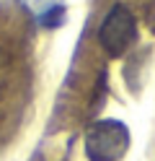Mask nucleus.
<instances>
[{
  "label": "nucleus",
  "instance_id": "nucleus-2",
  "mask_svg": "<svg viewBox=\"0 0 155 161\" xmlns=\"http://www.w3.org/2000/svg\"><path fill=\"white\" fill-rule=\"evenodd\" d=\"M134 36H137V21L127 5L116 3L106 13V18L101 21L98 29V42L103 47V52L109 57H121L132 47Z\"/></svg>",
  "mask_w": 155,
  "mask_h": 161
},
{
  "label": "nucleus",
  "instance_id": "nucleus-1",
  "mask_svg": "<svg viewBox=\"0 0 155 161\" xmlns=\"http://www.w3.org/2000/svg\"><path fill=\"white\" fill-rule=\"evenodd\" d=\"M129 148V130L119 119H98L85 130V156L90 161H119Z\"/></svg>",
  "mask_w": 155,
  "mask_h": 161
}]
</instances>
